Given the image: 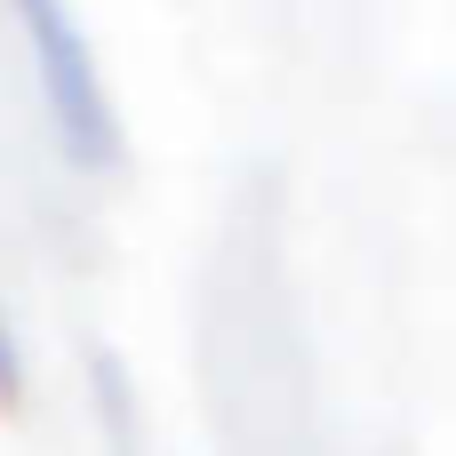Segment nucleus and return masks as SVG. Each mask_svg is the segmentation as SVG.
<instances>
[{
	"label": "nucleus",
	"mask_w": 456,
	"mask_h": 456,
	"mask_svg": "<svg viewBox=\"0 0 456 456\" xmlns=\"http://www.w3.org/2000/svg\"><path fill=\"white\" fill-rule=\"evenodd\" d=\"M8 16H16L24 48H32V80H40V104H48L56 144H64L88 176H104V168L120 160V120H112V96H104V72H96V56H88L80 16H72L64 0H8Z\"/></svg>",
	"instance_id": "1"
},
{
	"label": "nucleus",
	"mask_w": 456,
	"mask_h": 456,
	"mask_svg": "<svg viewBox=\"0 0 456 456\" xmlns=\"http://www.w3.org/2000/svg\"><path fill=\"white\" fill-rule=\"evenodd\" d=\"M96 409H104V441H112V456H136V425H128V393H120L112 361H96Z\"/></svg>",
	"instance_id": "2"
},
{
	"label": "nucleus",
	"mask_w": 456,
	"mask_h": 456,
	"mask_svg": "<svg viewBox=\"0 0 456 456\" xmlns=\"http://www.w3.org/2000/svg\"><path fill=\"white\" fill-rule=\"evenodd\" d=\"M16 401H24V353H16V329L0 313V409H16Z\"/></svg>",
	"instance_id": "3"
}]
</instances>
